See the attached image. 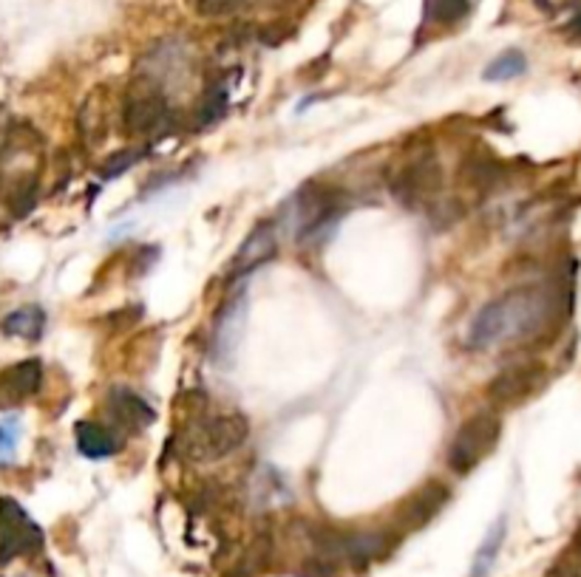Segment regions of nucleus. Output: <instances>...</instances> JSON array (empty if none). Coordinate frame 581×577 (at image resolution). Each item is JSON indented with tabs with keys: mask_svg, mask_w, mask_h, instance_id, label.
I'll return each mask as SVG.
<instances>
[{
	"mask_svg": "<svg viewBox=\"0 0 581 577\" xmlns=\"http://www.w3.org/2000/svg\"><path fill=\"white\" fill-rule=\"evenodd\" d=\"M471 12L468 0H423V18L432 26H457Z\"/></svg>",
	"mask_w": 581,
	"mask_h": 577,
	"instance_id": "dca6fc26",
	"label": "nucleus"
},
{
	"mask_svg": "<svg viewBox=\"0 0 581 577\" xmlns=\"http://www.w3.org/2000/svg\"><path fill=\"white\" fill-rule=\"evenodd\" d=\"M43 385V363L41 360H23L0 371V408H18L26 399H32Z\"/></svg>",
	"mask_w": 581,
	"mask_h": 577,
	"instance_id": "9b49d317",
	"label": "nucleus"
},
{
	"mask_svg": "<svg viewBox=\"0 0 581 577\" xmlns=\"http://www.w3.org/2000/svg\"><path fill=\"white\" fill-rule=\"evenodd\" d=\"M244 312H247V295H236L219 309L216 329H213V354L222 365H231L236 360L238 342L244 331Z\"/></svg>",
	"mask_w": 581,
	"mask_h": 577,
	"instance_id": "9d476101",
	"label": "nucleus"
},
{
	"mask_svg": "<svg viewBox=\"0 0 581 577\" xmlns=\"http://www.w3.org/2000/svg\"><path fill=\"white\" fill-rule=\"evenodd\" d=\"M326 557L346 561L349 566H366L392 550V535L386 532H324L315 538Z\"/></svg>",
	"mask_w": 581,
	"mask_h": 577,
	"instance_id": "39448f33",
	"label": "nucleus"
},
{
	"mask_svg": "<svg viewBox=\"0 0 581 577\" xmlns=\"http://www.w3.org/2000/svg\"><path fill=\"white\" fill-rule=\"evenodd\" d=\"M502 437V419L491 410H482V414H473L471 419L462 422V428L454 433L451 444H448V467L454 473H471L477 464L485 462L491 453L496 450Z\"/></svg>",
	"mask_w": 581,
	"mask_h": 577,
	"instance_id": "7ed1b4c3",
	"label": "nucleus"
},
{
	"mask_svg": "<svg viewBox=\"0 0 581 577\" xmlns=\"http://www.w3.org/2000/svg\"><path fill=\"white\" fill-rule=\"evenodd\" d=\"M250 437V425L238 414H216V417H199L190 422L179 437L182 453L193 462H213L236 453Z\"/></svg>",
	"mask_w": 581,
	"mask_h": 577,
	"instance_id": "f03ea898",
	"label": "nucleus"
},
{
	"mask_svg": "<svg viewBox=\"0 0 581 577\" xmlns=\"http://www.w3.org/2000/svg\"><path fill=\"white\" fill-rule=\"evenodd\" d=\"M545 365L539 363H516L496 374L488 385V399L502 408L525 403L527 396H534L545 383Z\"/></svg>",
	"mask_w": 581,
	"mask_h": 577,
	"instance_id": "0eeeda50",
	"label": "nucleus"
},
{
	"mask_svg": "<svg viewBox=\"0 0 581 577\" xmlns=\"http://www.w3.org/2000/svg\"><path fill=\"white\" fill-rule=\"evenodd\" d=\"M256 3L258 0H197V9L204 18H227V14L253 9Z\"/></svg>",
	"mask_w": 581,
	"mask_h": 577,
	"instance_id": "6ab92c4d",
	"label": "nucleus"
},
{
	"mask_svg": "<svg viewBox=\"0 0 581 577\" xmlns=\"http://www.w3.org/2000/svg\"><path fill=\"white\" fill-rule=\"evenodd\" d=\"M168 114L170 108L165 94L154 82H148L145 88H134V94L125 102V116H122V122H125V131H129V134L145 136L163 128L165 122H168Z\"/></svg>",
	"mask_w": 581,
	"mask_h": 577,
	"instance_id": "6e6552de",
	"label": "nucleus"
},
{
	"mask_svg": "<svg viewBox=\"0 0 581 577\" xmlns=\"http://www.w3.org/2000/svg\"><path fill=\"white\" fill-rule=\"evenodd\" d=\"M525 71H527L525 54H522L519 48H507V52H502L500 57H494V60L488 63L482 77H485L488 82H505V80H516V77H522Z\"/></svg>",
	"mask_w": 581,
	"mask_h": 577,
	"instance_id": "a211bd4d",
	"label": "nucleus"
},
{
	"mask_svg": "<svg viewBox=\"0 0 581 577\" xmlns=\"http://www.w3.org/2000/svg\"><path fill=\"white\" fill-rule=\"evenodd\" d=\"M448 496H451V490H448L443 482L423 484L420 490H414L406 501L400 504L398 524L403 527V530H420V527H426L428 521L446 507Z\"/></svg>",
	"mask_w": 581,
	"mask_h": 577,
	"instance_id": "f8f14e48",
	"label": "nucleus"
},
{
	"mask_svg": "<svg viewBox=\"0 0 581 577\" xmlns=\"http://www.w3.org/2000/svg\"><path fill=\"white\" fill-rule=\"evenodd\" d=\"M568 286L561 283L511 288L477 312L468 329V346L485 351L507 340L536 337L568 315Z\"/></svg>",
	"mask_w": 581,
	"mask_h": 577,
	"instance_id": "f257e3e1",
	"label": "nucleus"
},
{
	"mask_svg": "<svg viewBox=\"0 0 581 577\" xmlns=\"http://www.w3.org/2000/svg\"><path fill=\"white\" fill-rule=\"evenodd\" d=\"M18 439H21V425L18 419H7L0 422V464H9L18 450Z\"/></svg>",
	"mask_w": 581,
	"mask_h": 577,
	"instance_id": "412c9836",
	"label": "nucleus"
},
{
	"mask_svg": "<svg viewBox=\"0 0 581 577\" xmlns=\"http://www.w3.org/2000/svg\"><path fill=\"white\" fill-rule=\"evenodd\" d=\"M278 252V236H276V224L261 222L253 227V233L244 238V244L238 247L236 258L231 261L227 269V281H236V278L250 275L253 269H258L261 263L272 261Z\"/></svg>",
	"mask_w": 581,
	"mask_h": 577,
	"instance_id": "1a4fd4ad",
	"label": "nucleus"
},
{
	"mask_svg": "<svg viewBox=\"0 0 581 577\" xmlns=\"http://www.w3.org/2000/svg\"><path fill=\"white\" fill-rule=\"evenodd\" d=\"M105 410H109L111 422H114L116 428L134 430V433L136 430L148 428L156 417L154 408L131 388H111L109 399H105Z\"/></svg>",
	"mask_w": 581,
	"mask_h": 577,
	"instance_id": "ddd939ff",
	"label": "nucleus"
},
{
	"mask_svg": "<svg viewBox=\"0 0 581 577\" xmlns=\"http://www.w3.org/2000/svg\"><path fill=\"white\" fill-rule=\"evenodd\" d=\"M43 550V530L14 498H0V564Z\"/></svg>",
	"mask_w": 581,
	"mask_h": 577,
	"instance_id": "20e7f679",
	"label": "nucleus"
},
{
	"mask_svg": "<svg viewBox=\"0 0 581 577\" xmlns=\"http://www.w3.org/2000/svg\"><path fill=\"white\" fill-rule=\"evenodd\" d=\"M579 0H536V7L541 9L545 14H559L565 9H573Z\"/></svg>",
	"mask_w": 581,
	"mask_h": 577,
	"instance_id": "4be33fe9",
	"label": "nucleus"
},
{
	"mask_svg": "<svg viewBox=\"0 0 581 577\" xmlns=\"http://www.w3.org/2000/svg\"><path fill=\"white\" fill-rule=\"evenodd\" d=\"M3 335L9 337H21V340H41L43 329H46V312L41 306H23V309H14L3 317L0 323Z\"/></svg>",
	"mask_w": 581,
	"mask_h": 577,
	"instance_id": "2eb2a0df",
	"label": "nucleus"
},
{
	"mask_svg": "<svg viewBox=\"0 0 581 577\" xmlns=\"http://www.w3.org/2000/svg\"><path fill=\"white\" fill-rule=\"evenodd\" d=\"M570 32H573L576 37H581V14H579V18H576L573 23H570Z\"/></svg>",
	"mask_w": 581,
	"mask_h": 577,
	"instance_id": "393cba45",
	"label": "nucleus"
},
{
	"mask_svg": "<svg viewBox=\"0 0 581 577\" xmlns=\"http://www.w3.org/2000/svg\"><path fill=\"white\" fill-rule=\"evenodd\" d=\"M505 532H507V524L505 518H500L491 530H488L485 541H482V546L477 550V557H473V566H471V577H485L488 572L494 569L496 564V555H500L502 544H505Z\"/></svg>",
	"mask_w": 581,
	"mask_h": 577,
	"instance_id": "f3484780",
	"label": "nucleus"
},
{
	"mask_svg": "<svg viewBox=\"0 0 581 577\" xmlns=\"http://www.w3.org/2000/svg\"><path fill=\"white\" fill-rule=\"evenodd\" d=\"M145 159V150H120L116 156H111L105 165H102V179H116V176H122L129 168H134L136 161Z\"/></svg>",
	"mask_w": 581,
	"mask_h": 577,
	"instance_id": "aec40b11",
	"label": "nucleus"
},
{
	"mask_svg": "<svg viewBox=\"0 0 581 577\" xmlns=\"http://www.w3.org/2000/svg\"><path fill=\"white\" fill-rule=\"evenodd\" d=\"M304 577H332V569H329V566L315 564V566H310V569H306Z\"/></svg>",
	"mask_w": 581,
	"mask_h": 577,
	"instance_id": "b1692460",
	"label": "nucleus"
},
{
	"mask_svg": "<svg viewBox=\"0 0 581 577\" xmlns=\"http://www.w3.org/2000/svg\"><path fill=\"white\" fill-rule=\"evenodd\" d=\"M548 577H581V569L579 566H570V564H559L554 572H550Z\"/></svg>",
	"mask_w": 581,
	"mask_h": 577,
	"instance_id": "5701e85b",
	"label": "nucleus"
},
{
	"mask_svg": "<svg viewBox=\"0 0 581 577\" xmlns=\"http://www.w3.org/2000/svg\"><path fill=\"white\" fill-rule=\"evenodd\" d=\"M443 184V170H439L437 159L432 154L420 156V159L409 161L406 168L394 176L392 193L400 204L414 207V204L426 202Z\"/></svg>",
	"mask_w": 581,
	"mask_h": 577,
	"instance_id": "423d86ee",
	"label": "nucleus"
},
{
	"mask_svg": "<svg viewBox=\"0 0 581 577\" xmlns=\"http://www.w3.org/2000/svg\"><path fill=\"white\" fill-rule=\"evenodd\" d=\"M77 437V450H80L86 459H109L120 453V439L114 437V430H109L105 425L97 422H80L75 430Z\"/></svg>",
	"mask_w": 581,
	"mask_h": 577,
	"instance_id": "4468645a",
	"label": "nucleus"
}]
</instances>
